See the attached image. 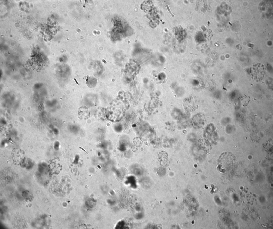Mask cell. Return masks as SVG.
Instances as JSON below:
<instances>
[{"label":"cell","instance_id":"1","mask_svg":"<svg viewBox=\"0 0 273 229\" xmlns=\"http://www.w3.org/2000/svg\"><path fill=\"white\" fill-rule=\"evenodd\" d=\"M12 155L13 161L17 164H21L25 160L24 152L20 149H13L12 151Z\"/></svg>","mask_w":273,"mask_h":229},{"label":"cell","instance_id":"2","mask_svg":"<svg viewBox=\"0 0 273 229\" xmlns=\"http://www.w3.org/2000/svg\"><path fill=\"white\" fill-rule=\"evenodd\" d=\"M160 164L163 166H167L169 163L168 155L167 153L164 151L160 152L158 156Z\"/></svg>","mask_w":273,"mask_h":229},{"label":"cell","instance_id":"3","mask_svg":"<svg viewBox=\"0 0 273 229\" xmlns=\"http://www.w3.org/2000/svg\"><path fill=\"white\" fill-rule=\"evenodd\" d=\"M86 84L90 88H94L97 83V80L95 77L88 76L86 79Z\"/></svg>","mask_w":273,"mask_h":229},{"label":"cell","instance_id":"4","mask_svg":"<svg viewBox=\"0 0 273 229\" xmlns=\"http://www.w3.org/2000/svg\"><path fill=\"white\" fill-rule=\"evenodd\" d=\"M197 122L198 123L197 126H199L202 125V124L204 122V116L202 115V114H199V115H197V116H195L194 118L193 119V124L196 123Z\"/></svg>","mask_w":273,"mask_h":229},{"label":"cell","instance_id":"5","mask_svg":"<svg viewBox=\"0 0 273 229\" xmlns=\"http://www.w3.org/2000/svg\"><path fill=\"white\" fill-rule=\"evenodd\" d=\"M133 143L134 145L136 147H140L142 145V142L140 138L136 137L133 139Z\"/></svg>","mask_w":273,"mask_h":229},{"label":"cell","instance_id":"6","mask_svg":"<svg viewBox=\"0 0 273 229\" xmlns=\"http://www.w3.org/2000/svg\"><path fill=\"white\" fill-rule=\"evenodd\" d=\"M166 6L167 10L169 11V13H170V15L172 17H174V15H173V14L172 13V12H171L168 6V5H167Z\"/></svg>","mask_w":273,"mask_h":229},{"label":"cell","instance_id":"7","mask_svg":"<svg viewBox=\"0 0 273 229\" xmlns=\"http://www.w3.org/2000/svg\"><path fill=\"white\" fill-rule=\"evenodd\" d=\"M79 148H80L82 150H83V151L84 152H85L86 153H87V154H88V152H87L86 151H85V150L84 148H82V147H79Z\"/></svg>","mask_w":273,"mask_h":229},{"label":"cell","instance_id":"8","mask_svg":"<svg viewBox=\"0 0 273 229\" xmlns=\"http://www.w3.org/2000/svg\"><path fill=\"white\" fill-rule=\"evenodd\" d=\"M229 23L230 24V25H231L232 26H233L229 22Z\"/></svg>","mask_w":273,"mask_h":229}]
</instances>
